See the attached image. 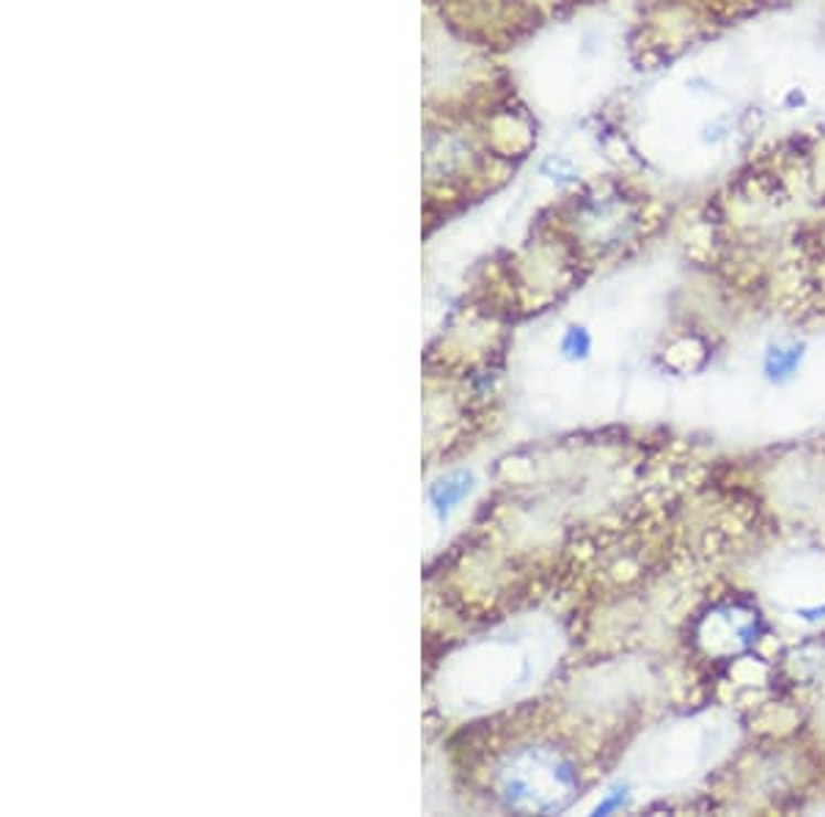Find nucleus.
Here are the masks:
<instances>
[{"label":"nucleus","instance_id":"obj_1","mask_svg":"<svg viewBox=\"0 0 825 817\" xmlns=\"http://www.w3.org/2000/svg\"><path fill=\"white\" fill-rule=\"evenodd\" d=\"M578 787V768L556 749H523L501 771V796L515 809H559Z\"/></svg>","mask_w":825,"mask_h":817},{"label":"nucleus","instance_id":"obj_2","mask_svg":"<svg viewBox=\"0 0 825 817\" xmlns=\"http://www.w3.org/2000/svg\"><path fill=\"white\" fill-rule=\"evenodd\" d=\"M470 490H474V474L454 471V474H448L446 479L432 485L430 492H426V498H430L432 512L443 520V518H448V514H452L459 503H463V498L468 496Z\"/></svg>","mask_w":825,"mask_h":817},{"label":"nucleus","instance_id":"obj_3","mask_svg":"<svg viewBox=\"0 0 825 817\" xmlns=\"http://www.w3.org/2000/svg\"><path fill=\"white\" fill-rule=\"evenodd\" d=\"M801 358H804V347H773L765 356V374L771 380H787L801 367Z\"/></svg>","mask_w":825,"mask_h":817},{"label":"nucleus","instance_id":"obj_4","mask_svg":"<svg viewBox=\"0 0 825 817\" xmlns=\"http://www.w3.org/2000/svg\"><path fill=\"white\" fill-rule=\"evenodd\" d=\"M540 177H546L556 184H575L578 166L572 163L567 155H548V158L540 163Z\"/></svg>","mask_w":825,"mask_h":817},{"label":"nucleus","instance_id":"obj_5","mask_svg":"<svg viewBox=\"0 0 825 817\" xmlns=\"http://www.w3.org/2000/svg\"><path fill=\"white\" fill-rule=\"evenodd\" d=\"M589 350H592V333H589L586 328L572 326L564 333V339H561V352H564V358H570V361H583V358L589 356Z\"/></svg>","mask_w":825,"mask_h":817},{"label":"nucleus","instance_id":"obj_6","mask_svg":"<svg viewBox=\"0 0 825 817\" xmlns=\"http://www.w3.org/2000/svg\"><path fill=\"white\" fill-rule=\"evenodd\" d=\"M727 132H729L727 121L718 116V119L707 121V125H705V130H701V141H705L707 147H716V144H721L723 138H727Z\"/></svg>","mask_w":825,"mask_h":817},{"label":"nucleus","instance_id":"obj_7","mask_svg":"<svg viewBox=\"0 0 825 817\" xmlns=\"http://www.w3.org/2000/svg\"><path fill=\"white\" fill-rule=\"evenodd\" d=\"M787 105H806L804 92H798V88H793V92H790V97H787Z\"/></svg>","mask_w":825,"mask_h":817}]
</instances>
